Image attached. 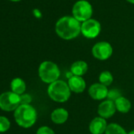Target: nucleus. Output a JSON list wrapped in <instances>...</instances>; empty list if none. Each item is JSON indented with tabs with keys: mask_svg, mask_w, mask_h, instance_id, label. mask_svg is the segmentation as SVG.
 <instances>
[{
	"mask_svg": "<svg viewBox=\"0 0 134 134\" xmlns=\"http://www.w3.org/2000/svg\"><path fill=\"white\" fill-rule=\"evenodd\" d=\"M81 24L73 16H64L55 24V32L62 39L71 40L81 33Z\"/></svg>",
	"mask_w": 134,
	"mask_h": 134,
	"instance_id": "1",
	"label": "nucleus"
},
{
	"mask_svg": "<svg viewBox=\"0 0 134 134\" xmlns=\"http://www.w3.org/2000/svg\"><path fill=\"white\" fill-rule=\"evenodd\" d=\"M120 97H122L121 92L117 89H112V90H110L108 91V94H107V100H112L115 102Z\"/></svg>",
	"mask_w": 134,
	"mask_h": 134,
	"instance_id": "20",
	"label": "nucleus"
},
{
	"mask_svg": "<svg viewBox=\"0 0 134 134\" xmlns=\"http://www.w3.org/2000/svg\"><path fill=\"white\" fill-rule=\"evenodd\" d=\"M92 53L96 59L106 60L111 57L113 53V48L107 42H99L93 46Z\"/></svg>",
	"mask_w": 134,
	"mask_h": 134,
	"instance_id": "8",
	"label": "nucleus"
},
{
	"mask_svg": "<svg viewBox=\"0 0 134 134\" xmlns=\"http://www.w3.org/2000/svg\"><path fill=\"white\" fill-rule=\"evenodd\" d=\"M21 104H29L32 102V97L29 94H21Z\"/></svg>",
	"mask_w": 134,
	"mask_h": 134,
	"instance_id": "22",
	"label": "nucleus"
},
{
	"mask_svg": "<svg viewBox=\"0 0 134 134\" xmlns=\"http://www.w3.org/2000/svg\"><path fill=\"white\" fill-rule=\"evenodd\" d=\"M72 13L73 16L79 22H84L92 18L93 9L91 3L87 0H78L73 6Z\"/></svg>",
	"mask_w": 134,
	"mask_h": 134,
	"instance_id": "5",
	"label": "nucleus"
},
{
	"mask_svg": "<svg viewBox=\"0 0 134 134\" xmlns=\"http://www.w3.org/2000/svg\"><path fill=\"white\" fill-rule=\"evenodd\" d=\"M10 87L13 93H15L18 95H21L25 91L26 85H25V82L21 79L15 78L11 81Z\"/></svg>",
	"mask_w": 134,
	"mask_h": 134,
	"instance_id": "16",
	"label": "nucleus"
},
{
	"mask_svg": "<svg viewBox=\"0 0 134 134\" xmlns=\"http://www.w3.org/2000/svg\"><path fill=\"white\" fill-rule=\"evenodd\" d=\"M126 1L130 2V3H132V4H134V0H126Z\"/></svg>",
	"mask_w": 134,
	"mask_h": 134,
	"instance_id": "24",
	"label": "nucleus"
},
{
	"mask_svg": "<svg viewBox=\"0 0 134 134\" xmlns=\"http://www.w3.org/2000/svg\"><path fill=\"white\" fill-rule=\"evenodd\" d=\"M47 94L54 101L64 103L70 99L71 90L68 83L62 80H57L49 85L47 88Z\"/></svg>",
	"mask_w": 134,
	"mask_h": 134,
	"instance_id": "3",
	"label": "nucleus"
},
{
	"mask_svg": "<svg viewBox=\"0 0 134 134\" xmlns=\"http://www.w3.org/2000/svg\"><path fill=\"white\" fill-rule=\"evenodd\" d=\"M9 1H12V2H19L21 0H9Z\"/></svg>",
	"mask_w": 134,
	"mask_h": 134,
	"instance_id": "26",
	"label": "nucleus"
},
{
	"mask_svg": "<svg viewBox=\"0 0 134 134\" xmlns=\"http://www.w3.org/2000/svg\"><path fill=\"white\" fill-rule=\"evenodd\" d=\"M16 122L23 128L32 127L37 119L36 109L30 104H21L14 111Z\"/></svg>",
	"mask_w": 134,
	"mask_h": 134,
	"instance_id": "2",
	"label": "nucleus"
},
{
	"mask_svg": "<svg viewBox=\"0 0 134 134\" xmlns=\"http://www.w3.org/2000/svg\"><path fill=\"white\" fill-rule=\"evenodd\" d=\"M36 134H55L54 130L52 129H51L48 126H41L39 127L37 131H36Z\"/></svg>",
	"mask_w": 134,
	"mask_h": 134,
	"instance_id": "21",
	"label": "nucleus"
},
{
	"mask_svg": "<svg viewBox=\"0 0 134 134\" xmlns=\"http://www.w3.org/2000/svg\"><path fill=\"white\" fill-rule=\"evenodd\" d=\"M116 107L115 102L110 100H106L100 104L98 107V114L100 117L103 119L111 118L116 112Z\"/></svg>",
	"mask_w": 134,
	"mask_h": 134,
	"instance_id": "10",
	"label": "nucleus"
},
{
	"mask_svg": "<svg viewBox=\"0 0 134 134\" xmlns=\"http://www.w3.org/2000/svg\"><path fill=\"white\" fill-rule=\"evenodd\" d=\"M67 83L71 92L75 93H81L86 88V82L81 76L73 75L69 79Z\"/></svg>",
	"mask_w": 134,
	"mask_h": 134,
	"instance_id": "11",
	"label": "nucleus"
},
{
	"mask_svg": "<svg viewBox=\"0 0 134 134\" xmlns=\"http://www.w3.org/2000/svg\"><path fill=\"white\" fill-rule=\"evenodd\" d=\"M115 104L116 107V110L121 113H123V114L129 112L130 111L131 106H132L130 100H128L127 98H126L122 96L118 97L115 101Z\"/></svg>",
	"mask_w": 134,
	"mask_h": 134,
	"instance_id": "15",
	"label": "nucleus"
},
{
	"mask_svg": "<svg viewBox=\"0 0 134 134\" xmlns=\"http://www.w3.org/2000/svg\"><path fill=\"white\" fill-rule=\"evenodd\" d=\"M34 15H35L36 16H37V17H39V16H41V14H40L39 11V10H37V9H35V10H34Z\"/></svg>",
	"mask_w": 134,
	"mask_h": 134,
	"instance_id": "23",
	"label": "nucleus"
},
{
	"mask_svg": "<svg viewBox=\"0 0 134 134\" xmlns=\"http://www.w3.org/2000/svg\"><path fill=\"white\" fill-rule=\"evenodd\" d=\"M108 89L106 86L101 83H94L88 89L89 96L96 100H101L107 98Z\"/></svg>",
	"mask_w": 134,
	"mask_h": 134,
	"instance_id": "9",
	"label": "nucleus"
},
{
	"mask_svg": "<svg viewBox=\"0 0 134 134\" xmlns=\"http://www.w3.org/2000/svg\"><path fill=\"white\" fill-rule=\"evenodd\" d=\"M99 81L100 83L106 86L107 87L111 86L114 81V78L112 74L108 71H103L100 73V76H99Z\"/></svg>",
	"mask_w": 134,
	"mask_h": 134,
	"instance_id": "17",
	"label": "nucleus"
},
{
	"mask_svg": "<svg viewBox=\"0 0 134 134\" xmlns=\"http://www.w3.org/2000/svg\"><path fill=\"white\" fill-rule=\"evenodd\" d=\"M88 69V64L84 60H77L72 64L70 67V72L73 75L82 76L86 74Z\"/></svg>",
	"mask_w": 134,
	"mask_h": 134,
	"instance_id": "14",
	"label": "nucleus"
},
{
	"mask_svg": "<svg viewBox=\"0 0 134 134\" xmlns=\"http://www.w3.org/2000/svg\"><path fill=\"white\" fill-rule=\"evenodd\" d=\"M68 118H69V112L63 108L54 109L51 115V121L54 124H58V125L65 123L67 121Z\"/></svg>",
	"mask_w": 134,
	"mask_h": 134,
	"instance_id": "13",
	"label": "nucleus"
},
{
	"mask_svg": "<svg viewBox=\"0 0 134 134\" xmlns=\"http://www.w3.org/2000/svg\"><path fill=\"white\" fill-rule=\"evenodd\" d=\"M10 127V122L9 119L6 117L0 116V133H4L7 131Z\"/></svg>",
	"mask_w": 134,
	"mask_h": 134,
	"instance_id": "19",
	"label": "nucleus"
},
{
	"mask_svg": "<svg viewBox=\"0 0 134 134\" xmlns=\"http://www.w3.org/2000/svg\"><path fill=\"white\" fill-rule=\"evenodd\" d=\"M128 134H134V130H131L130 132H129V133H128Z\"/></svg>",
	"mask_w": 134,
	"mask_h": 134,
	"instance_id": "25",
	"label": "nucleus"
},
{
	"mask_svg": "<svg viewBox=\"0 0 134 134\" xmlns=\"http://www.w3.org/2000/svg\"><path fill=\"white\" fill-rule=\"evenodd\" d=\"M105 134H128L126 131L117 123H111L107 125Z\"/></svg>",
	"mask_w": 134,
	"mask_h": 134,
	"instance_id": "18",
	"label": "nucleus"
},
{
	"mask_svg": "<svg viewBox=\"0 0 134 134\" xmlns=\"http://www.w3.org/2000/svg\"><path fill=\"white\" fill-rule=\"evenodd\" d=\"M21 105L20 95L13 92H6L0 95V108L5 111H15Z\"/></svg>",
	"mask_w": 134,
	"mask_h": 134,
	"instance_id": "6",
	"label": "nucleus"
},
{
	"mask_svg": "<svg viewBox=\"0 0 134 134\" xmlns=\"http://www.w3.org/2000/svg\"><path fill=\"white\" fill-rule=\"evenodd\" d=\"M107 123L105 119L102 117H96L89 124V131L92 134H103L105 133Z\"/></svg>",
	"mask_w": 134,
	"mask_h": 134,
	"instance_id": "12",
	"label": "nucleus"
},
{
	"mask_svg": "<svg viewBox=\"0 0 134 134\" xmlns=\"http://www.w3.org/2000/svg\"><path fill=\"white\" fill-rule=\"evenodd\" d=\"M39 76L43 82L51 84L58 80L60 70L55 63L48 60L43 61L39 67Z\"/></svg>",
	"mask_w": 134,
	"mask_h": 134,
	"instance_id": "4",
	"label": "nucleus"
},
{
	"mask_svg": "<svg viewBox=\"0 0 134 134\" xmlns=\"http://www.w3.org/2000/svg\"><path fill=\"white\" fill-rule=\"evenodd\" d=\"M81 31L85 38H95L101 31V24L97 20L91 18L82 22Z\"/></svg>",
	"mask_w": 134,
	"mask_h": 134,
	"instance_id": "7",
	"label": "nucleus"
}]
</instances>
